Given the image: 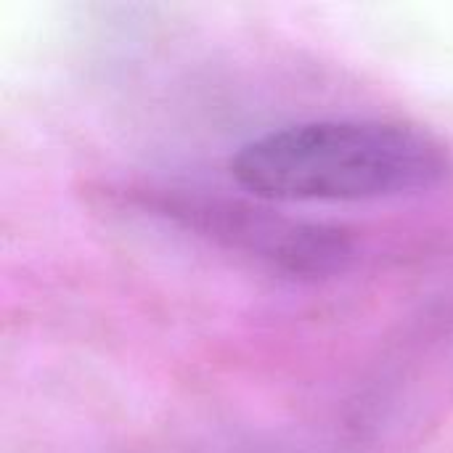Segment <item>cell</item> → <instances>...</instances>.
Masks as SVG:
<instances>
[{
  "mask_svg": "<svg viewBox=\"0 0 453 453\" xmlns=\"http://www.w3.org/2000/svg\"><path fill=\"white\" fill-rule=\"evenodd\" d=\"M449 146L398 119L332 117L281 125L231 157L234 180L271 204L380 202L449 180Z\"/></svg>",
  "mask_w": 453,
  "mask_h": 453,
  "instance_id": "obj_1",
  "label": "cell"
},
{
  "mask_svg": "<svg viewBox=\"0 0 453 453\" xmlns=\"http://www.w3.org/2000/svg\"><path fill=\"white\" fill-rule=\"evenodd\" d=\"M135 202L146 215L279 279L321 281L345 273L356 260V239L348 228L281 212L263 199L141 188Z\"/></svg>",
  "mask_w": 453,
  "mask_h": 453,
  "instance_id": "obj_2",
  "label": "cell"
}]
</instances>
